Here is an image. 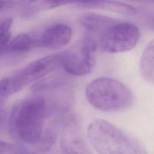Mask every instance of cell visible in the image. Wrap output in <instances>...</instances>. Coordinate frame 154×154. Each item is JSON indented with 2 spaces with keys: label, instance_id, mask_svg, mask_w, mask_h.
Masks as SVG:
<instances>
[{
  "label": "cell",
  "instance_id": "1",
  "mask_svg": "<svg viewBox=\"0 0 154 154\" xmlns=\"http://www.w3.org/2000/svg\"><path fill=\"white\" fill-rule=\"evenodd\" d=\"M50 114L48 103L43 97L22 100L11 111L8 120L9 132L21 142L35 144L43 134L44 121Z\"/></svg>",
  "mask_w": 154,
  "mask_h": 154
},
{
  "label": "cell",
  "instance_id": "2",
  "mask_svg": "<svg viewBox=\"0 0 154 154\" xmlns=\"http://www.w3.org/2000/svg\"><path fill=\"white\" fill-rule=\"evenodd\" d=\"M87 136L99 154H147L138 140L103 119H95L90 123Z\"/></svg>",
  "mask_w": 154,
  "mask_h": 154
},
{
  "label": "cell",
  "instance_id": "3",
  "mask_svg": "<svg viewBox=\"0 0 154 154\" xmlns=\"http://www.w3.org/2000/svg\"><path fill=\"white\" fill-rule=\"evenodd\" d=\"M87 101L95 108L103 111L124 110L134 102L131 90L122 82L108 77H101L91 81L86 87Z\"/></svg>",
  "mask_w": 154,
  "mask_h": 154
},
{
  "label": "cell",
  "instance_id": "4",
  "mask_svg": "<svg viewBox=\"0 0 154 154\" xmlns=\"http://www.w3.org/2000/svg\"><path fill=\"white\" fill-rule=\"evenodd\" d=\"M62 54L57 53L36 60L22 69L0 81V98L4 100L61 67Z\"/></svg>",
  "mask_w": 154,
  "mask_h": 154
},
{
  "label": "cell",
  "instance_id": "5",
  "mask_svg": "<svg viewBox=\"0 0 154 154\" xmlns=\"http://www.w3.org/2000/svg\"><path fill=\"white\" fill-rule=\"evenodd\" d=\"M140 37V31L135 25L117 22L99 35L97 46L105 53L124 52L134 49Z\"/></svg>",
  "mask_w": 154,
  "mask_h": 154
},
{
  "label": "cell",
  "instance_id": "6",
  "mask_svg": "<svg viewBox=\"0 0 154 154\" xmlns=\"http://www.w3.org/2000/svg\"><path fill=\"white\" fill-rule=\"evenodd\" d=\"M97 43L93 39L85 38L74 47L61 52V67L67 73L81 76L90 73L96 64L94 52Z\"/></svg>",
  "mask_w": 154,
  "mask_h": 154
},
{
  "label": "cell",
  "instance_id": "7",
  "mask_svg": "<svg viewBox=\"0 0 154 154\" xmlns=\"http://www.w3.org/2000/svg\"><path fill=\"white\" fill-rule=\"evenodd\" d=\"M72 35L71 28L64 23H55L46 28L39 38L35 40V46L55 49L66 46Z\"/></svg>",
  "mask_w": 154,
  "mask_h": 154
},
{
  "label": "cell",
  "instance_id": "8",
  "mask_svg": "<svg viewBox=\"0 0 154 154\" xmlns=\"http://www.w3.org/2000/svg\"><path fill=\"white\" fill-rule=\"evenodd\" d=\"M76 131V128H72V125L66 128L60 140L62 154H92Z\"/></svg>",
  "mask_w": 154,
  "mask_h": 154
},
{
  "label": "cell",
  "instance_id": "9",
  "mask_svg": "<svg viewBox=\"0 0 154 154\" xmlns=\"http://www.w3.org/2000/svg\"><path fill=\"white\" fill-rule=\"evenodd\" d=\"M108 16L94 13H86L78 18V23L88 32L96 33L99 35L106 29L117 22Z\"/></svg>",
  "mask_w": 154,
  "mask_h": 154
},
{
  "label": "cell",
  "instance_id": "10",
  "mask_svg": "<svg viewBox=\"0 0 154 154\" xmlns=\"http://www.w3.org/2000/svg\"><path fill=\"white\" fill-rule=\"evenodd\" d=\"M81 7L88 8L103 9L125 15H134L137 12V9L132 5L114 0H100Z\"/></svg>",
  "mask_w": 154,
  "mask_h": 154
},
{
  "label": "cell",
  "instance_id": "11",
  "mask_svg": "<svg viewBox=\"0 0 154 154\" xmlns=\"http://www.w3.org/2000/svg\"><path fill=\"white\" fill-rule=\"evenodd\" d=\"M140 73L143 79L149 83L153 84V42L152 41L146 48L140 63Z\"/></svg>",
  "mask_w": 154,
  "mask_h": 154
},
{
  "label": "cell",
  "instance_id": "12",
  "mask_svg": "<svg viewBox=\"0 0 154 154\" xmlns=\"http://www.w3.org/2000/svg\"><path fill=\"white\" fill-rule=\"evenodd\" d=\"M35 46V40L27 34H20L8 42L5 52H24Z\"/></svg>",
  "mask_w": 154,
  "mask_h": 154
},
{
  "label": "cell",
  "instance_id": "13",
  "mask_svg": "<svg viewBox=\"0 0 154 154\" xmlns=\"http://www.w3.org/2000/svg\"><path fill=\"white\" fill-rule=\"evenodd\" d=\"M56 141V133L51 129H47L43 131L40 140L35 145L38 150L46 152L49 150Z\"/></svg>",
  "mask_w": 154,
  "mask_h": 154
},
{
  "label": "cell",
  "instance_id": "14",
  "mask_svg": "<svg viewBox=\"0 0 154 154\" xmlns=\"http://www.w3.org/2000/svg\"><path fill=\"white\" fill-rule=\"evenodd\" d=\"M99 1L100 0H46V4L49 8H54L70 4H78L81 7Z\"/></svg>",
  "mask_w": 154,
  "mask_h": 154
},
{
  "label": "cell",
  "instance_id": "15",
  "mask_svg": "<svg viewBox=\"0 0 154 154\" xmlns=\"http://www.w3.org/2000/svg\"><path fill=\"white\" fill-rule=\"evenodd\" d=\"M10 154H37L26 147L20 145H11L9 151Z\"/></svg>",
  "mask_w": 154,
  "mask_h": 154
},
{
  "label": "cell",
  "instance_id": "16",
  "mask_svg": "<svg viewBox=\"0 0 154 154\" xmlns=\"http://www.w3.org/2000/svg\"><path fill=\"white\" fill-rule=\"evenodd\" d=\"M11 33L10 31L0 34V54L5 52L7 46L10 40Z\"/></svg>",
  "mask_w": 154,
  "mask_h": 154
},
{
  "label": "cell",
  "instance_id": "17",
  "mask_svg": "<svg viewBox=\"0 0 154 154\" xmlns=\"http://www.w3.org/2000/svg\"><path fill=\"white\" fill-rule=\"evenodd\" d=\"M13 23V19L7 17L0 22V34L10 31V29Z\"/></svg>",
  "mask_w": 154,
  "mask_h": 154
},
{
  "label": "cell",
  "instance_id": "18",
  "mask_svg": "<svg viewBox=\"0 0 154 154\" xmlns=\"http://www.w3.org/2000/svg\"><path fill=\"white\" fill-rule=\"evenodd\" d=\"M11 144L5 141H0V154H4L6 152H9Z\"/></svg>",
  "mask_w": 154,
  "mask_h": 154
},
{
  "label": "cell",
  "instance_id": "19",
  "mask_svg": "<svg viewBox=\"0 0 154 154\" xmlns=\"http://www.w3.org/2000/svg\"><path fill=\"white\" fill-rule=\"evenodd\" d=\"M4 100L0 99V129L2 128L4 119V113L2 108V102Z\"/></svg>",
  "mask_w": 154,
  "mask_h": 154
},
{
  "label": "cell",
  "instance_id": "20",
  "mask_svg": "<svg viewBox=\"0 0 154 154\" xmlns=\"http://www.w3.org/2000/svg\"><path fill=\"white\" fill-rule=\"evenodd\" d=\"M12 2H18V3H31L34 2L39 0H8Z\"/></svg>",
  "mask_w": 154,
  "mask_h": 154
},
{
  "label": "cell",
  "instance_id": "21",
  "mask_svg": "<svg viewBox=\"0 0 154 154\" xmlns=\"http://www.w3.org/2000/svg\"><path fill=\"white\" fill-rule=\"evenodd\" d=\"M4 2L2 1H0V10L4 7Z\"/></svg>",
  "mask_w": 154,
  "mask_h": 154
}]
</instances>
